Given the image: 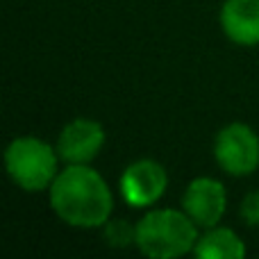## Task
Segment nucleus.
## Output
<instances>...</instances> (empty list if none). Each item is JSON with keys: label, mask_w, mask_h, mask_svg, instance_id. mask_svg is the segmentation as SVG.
<instances>
[{"label": "nucleus", "mask_w": 259, "mask_h": 259, "mask_svg": "<svg viewBox=\"0 0 259 259\" xmlns=\"http://www.w3.org/2000/svg\"><path fill=\"white\" fill-rule=\"evenodd\" d=\"M55 216L77 230L103 228L114 211L109 184L89 164H66L48 189Z\"/></svg>", "instance_id": "1"}, {"label": "nucleus", "mask_w": 259, "mask_h": 259, "mask_svg": "<svg viewBox=\"0 0 259 259\" xmlns=\"http://www.w3.org/2000/svg\"><path fill=\"white\" fill-rule=\"evenodd\" d=\"M184 209H150L137 221V250L150 259H175L193 252L200 237Z\"/></svg>", "instance_id": "2"}, {"label": "nucleus", "mask_w": 259, "mask_h": 259, "mask_svg": "<svg viewBox=\"0 0 259 259\" xmlns=\"http://www.w3.org/2000/svg\"><path fill=\"white\" fill-rule=\"evenodd\" d=\"M5 170L23 191H48L59 173V152L44 139L23 134L12 139L5 148Z\"/></svg>", "instance_id": "3"}, {"label": "nucleus", "mask_w": 259, "mask_h": 259, "mask_svg": "<svg viewBox=\"0 0 259 259\" xmlns=\"http://www.w3.org/2000/svg\"><path fill=\"white\" fill-rule=\"evenodd\" d=\"M214 159L232 178H246L259 168V134L248 123H228L214 137Z\"/></svg>", "instance_id": "4"}, {"label": "nucleus", "mask_w": 259, "mask_h": 259, "mask_svg": "<svg viewBox=\"0 0 259 259\" xmlns=\"http://www.w3.org/2000/svg\"><path fill=\"white\" fill-rule=\"evenodd\" d=\"M118 189L130 207L148 209L164 198L168 189V173L157 159H137L121 173Z\"/></svg>", "instance_id": "5"}, {"label": "nucleus", "mask_w": 259, "mask_h": 259, "mask_svg": "<svg viewBox=\"0 0 259 259\" xmlns=\"http://www.w3.org/2000/svg\"><path fill=\"white\" fill-rule=\"evenodd\" d=\"M182 209L200 230L214 228L221 223L228 209L225 184L216 178H193L182 193Z\"/></svg>", "instance_id": "6"}, {"label": "nucleus", "mask_w": 259, "mask_h": 259, "mask_svg": "<svg viewBox=\"0 0 259 259\" xmlns=\"http://www.w3.org/2000/svg\"><path fill=\"white\" fill-rule=\"evenodd\" d=\"M107 134L105 127L94 118H73L62 127L57 137L59 159L66 164H91L100 155Z\"/></svg>", "instance_id": "7"}, {"label": "nucleus", "mask_w": 259, "mask_h": 259, "mask_svg": "<svg viewBox=\"0 0 259 259\" xmlns=\"http://www.w3.org/2000/svg\"><path fill=\"white\" fill-rule=\"evenodd\" d=\"M219 23L232 44L243 48L259 46V0H225Z\"/></svg>", "instance_id": "8"}, {"label": "nucleus", "mask_w": 259, "mask_h": 259, "mask_svg": "<svg viewBox=\"0 0 259 259\" xmlns=\"http://www.w3.org/2000/svg\"><path fill=\"white\" fill-rule=\"evenodd\" d=\"M193 255L198 259H243L248 255V248L232 228L214 225L198 237Z\"/></svg>", "instance_id": "9"}, {"label": "nucleus", "mask_w": 259, "mask_h": 259, "mask_svg": "<svg viewBox=\"0 0 259 259\" xmlns=\"http://www.w3.org/2000/svg\"><path fill=\"white\" fill-rule=\"evenodd\" d=\"M103 239L109 248H130L137 246V223H130L125 219H109L107 223L103 225Z\"/></svg>", "instance_id": "10"}, {"label": "nucleus", "mask_w": 259, "mask_h": 259, "mask_svg": "<svg viewBox=\"0 0 259 259\" xmlns=\"http://www.w3.org/2000/svg\"><path fill=\"white\" fill-rule=\"evenodd\" d=\"M241 219L250 228H259V191L246 193V198L241 200Z\"/></svg>", "instance_id": "11"}]
</instances>
